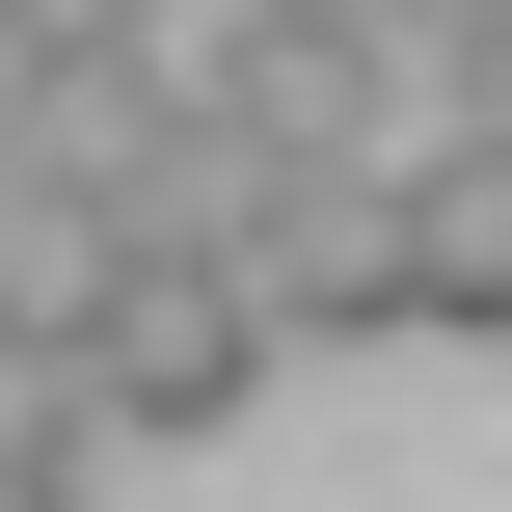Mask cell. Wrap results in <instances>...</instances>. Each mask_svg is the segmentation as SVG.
<instances>
[{
	"instance_id": "6",
	"label": "cell",
	"mask_w": 512,
	"mask_h": 512,
	"mask_svg": "<svg viewBox=\"0 0 512 512\" xmlns=\"http://www.w3.org/2000/svg\"><path fill=\"white\" fill-rule=\"evenodd\" d=\"M54 459H81V351H27V324H0V486H54Z\"/></svg>"
},
{
	"instance_id": "8",
	"label": "cell",
	"mask_w": 512,
	"mask_h": 512,
	"mask_svg": "<svg viewBox=\"0 0 512 512\" xmlns=\"http://www.w3.org/2000/svg\"><path fill=\"white\" fill-rule=\"evenodd\" d=\"M0 216H27V81H0Z\"/></svg>"
},
{
	"instance_id": "4",
	"label": "cell",
	"mask_w": 512,
	"mask_h": 512,
	"mask_svg": "<svg viewBox=\"0 0 512 512\" xmlns=\"http://www.w3.org/2000/svg\"><path fill=\"white\" fill-rule=\"evenodd\" d=\"M405 297H432L459 351H512V162H486V135L405 162Z\"/></svg>"
},
{
	"instance_id": "5",
	"label": "cell",
	"mask_w": 512,
	"mask_h": 512,
	"mask_svg": "<svg viewBox=\"0 0 512 512\" xmlns=\"http://www.w3.org/2000/svg\"><path fill=\"white\" fill-rule=\"evenodd\" d=\"M162 54V0H0V81L27 108H81V81H135Z\"/></svg>"
},
{
	"instance_id": "1",
	"label": "cell",
	"mask_w": 512,
	"mask_h": 512,
	"mask_svg": "<svg viewBox=\"0 0 512 512\" xmlns=\"http://www.w3.org/2000/svg\"><path fill=\"white\" fill-rule=\"evenodd\" d=\"M54 189H81L108 243H216V270L270 243V135L189 108V81H81V108H54Z\"/></svg>"
},
{
	"instance_id": "2",
	"label": "cell",
	"mask_w": 512,
	"mask_h": 512,
	"mask_svg": "<svg viewBox=\"0 0 512 512\" xmlns=\"http://www.w3.org/2000/svg\"><path fill=\"white\" fill-rule=\"evenodd\" d=\"M243 378H270V297H243L216 243H108L81 405H108V432H243Z\"/></svg>"
},
{
	"instance_id": "3",
	"label": "cell",
	"mask_w": 512,
	"mask_h": 512,
	"mask_svg": "<svg viewBox=\"0 0 512 512\" xmlns=\"http://www.w3.org/2000/svg\"><path fill=\"white\" fill-rule=\"evenodd\" d=\"M243 297H270V351H324V324H432V297H405V189H270Z\"/></svg>"
},
{
	"instance_id": "7",
	"label": "cell",
	"mask_w": 512,
	"mask_h": 512,
	"mask_svg": "<svg viewBox=\"0 0 512 512\" xmlns=\"http://www.w3.org/2000/svg\"><path fill=\"white\" fill-rule=\"evenodd\" d=\"M432 135H486V162H512V0H486V27H432Z\"/></svg>"
}]
</instances>
